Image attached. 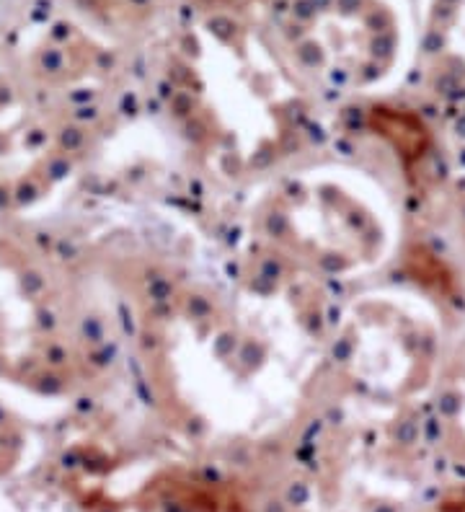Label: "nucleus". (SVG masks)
Instances as JSON below:
<instances>
[{"label":"nucleus","mask_w":465,"mask_h":512,"mask_svg":"<svg viewBox=\"0 0 465 512\" xmlns=\"http://www.w3.org/2000/svg\"><path fill=\"white\" fill-rule=\"evenodd\" d=\"M292 55L329 86H365L391 68L396 26L375 0H308L285 24Z\"/></svg>","instance_id":"obj_1"},{"label":"nucleus","mask_w":465,"mask_h":512,"mask_svg":"<svg viewBox=\"0 0 465 512\" xmlns=\"http://www.w3.org/2000/svg\"><path fill=\"white\" fill-rule=\"evenodd\" d=\"M60 334L37 269L0 236V375L13 383L55 381Z\"/></svg>","instance_id":"obj_3"},{"label":"nucleus","mask_w":465,"mask_h":512,"mask_svg":"<svg viewBox=\"0 0 465 512\" xmlns=\"http://www.w3.org/2000/svg\"><path fill=\"white\" fill-rule=\"evenodd\" d=\"M73 127L47 101L0 83V205L37 202L68 171Z\"/></svg>","instance_id":"obj_2"},{"label":"nucleus","mask_w":465,"mask_h":512,"mask_svg":"<svg viewBox=\"0 0 465 512\" xmlns=\"http://www.w3.org/2000/svg\"><path fill=\"white\" fill-rule=\"evenodd\" d=\"M11 448H13V432L11 427H8V419L0 414V463L11 458Z\"/></svg>","instance_id":"obj_4"}]
</instances>
